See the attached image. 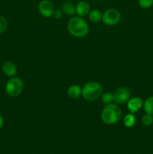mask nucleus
<instances>
[{
    "label": "nucleus",
    "instance_id": "obj_1",
    "mask_svg": "<svg viewBox=\"0 0 153 154\" xmlns=\"http://www.w3.org/2000/svg\"><path fill=\"white\" fill-rule=\"evenodd\" d=\"M68 30L74 37L83 38L88 35L89 26L86 21L81 17H72L68 23Z\"/></svg>",
    "mask_w": 153,
    "mask_h": 154
},
{
    "label": "nucleus",
    "instance_id": "obj_2",
    "mask_svg": "<svg viewBox=\"0 0 153 154\" xmlns=\"http://www.w3.org/2000/svg\"><path fill=\"white\" fill-rule=\"evenodd\" d=\"M122 112L119 107L115 104H109L103 108L100 114L102 121L106 125H113L122 118Z\"/></svg>",
    "mask_w": 153,
    "mask_h": 154
},
{
    "label": "nucleus",
    "instance_id": "obj_3",
    "mask_svg": "<svg viewBox=\"0 0 153 154\" xmlns=\"http://www.w3.org/2000/svg\"><path fill=\"white\" fill-rule=\"evenodd\" d=\"M103 93L102 86L96 81H89L82 88V96L87 101H94L100 97Z\"/></svg>",
    "mask_w": 153,
    "mask_h": 154
},
{
    "label": "nucleus",
    "instance_id": "obj_4",
    "mask_svg": "<svg viewBox=\"0 0 153 154\" xmlns=\"http://www.w3.org/2000/svg\"><path fill=\"white\" fill-rule=\"evenodd\" d=\"M24 88L23 81L19 78L12 77L8 81L5 86L7 94L10 97H16L20 96Z\"/></svg>",
    "mask_w": 153,
    "mask_h": 154
},
{
    "label": "nucleus",
    "instance_id": "obj_5",
    "mask_svg": "<svg viewBox=\"0 0 153 154\" xmlns=\"http://www.w3.org/2000/svg\"><path fill=\"white\" fill-rule=\"evenodd\" d=\"M121 20V14L116 8H109L105 11L102 16V21L106 26H115Z\"/></svg>",
    "mask_w": 153,
    "mask_h": 154
},
{
    "label": "nucleus",
    "instance_id": "obj_6",
    "mask_svg": "<svg viewBox=\"0 0 153 154\" xmlns=\"http://www.w3.org/2000/svg\"><path fill=\"white\" fill-rule=\"evenodd\" d=\"M114 102L118 105L127 103L130 99V91L128 88L124 87H118L113 93Z\"/></svg>",
    "mask_w": 153,
    "mask_h": 154
},
{
    "label": "nucleus",
    "instance_id": "obj_7",
    "mask_svg": "<svg viewBox=\"0 0 153 154\" xmlns=\"http://www.w3.org/2000/svg\"><path fill=\"white\" fill-rule=\"evenodd\" d=\"M38 9L39 14L45 18H50L52 17V14L55 11L54 5L50 0H42L41 2H40L38 6Z\"/></svg>",
    "mask_w": 153,
    "mask_h": 154
},
{
    "label": "nucleus",
    "instance_id": "obj_8",
    "mask_svg": "<svg viewBox=\"0 0 153 154\" xmlns=\"http://www.w3.org/2000/svg\"><path fill=\"white\" fill-rule=\"evenodd\" d=\"M143 105V102L141 98L138 96L130 98L127 102V107L128 109L129 112L131 114H135L137 111H139L141 109V108Z\"/></svg>",
    "mask_w": 153,
    "mask_h": 154
},
{
    "label": "nucleus",
    "instance_id": "obj_9",
    "mask_svg": "<svg viewBox=\"0 0 153 154\" xmlns=\"http://www.w3.org/2000/svg\"><path fill=\"white\" fill-rule=\"evenodd\" d=\"M90 5L87 2L80 1L76 5V14L79 17H83L87 16L90 12Z\"/></svg>",
    "mask_w": 153,
    "mask_h": 154
},
{
    "label": "nucleus",
    "instance_id": "obj_10",
    "mask_svg": "<svg viewBox=\"0 0 153 154\" xmlns=\"http://www.w3.org/2000/svg\"><path fill=\"white\" fill-rule=\"evenodd\" d=\"M2 69L3 73L7 75L8 77H10V78L14 77L17 72V68H16V65L10 61L3 63Z\"/></svg>",
    "mask_w": 153,
    "mask_h": 154
},
{
    "label": "nucleus",
    "instance_id": "obj_11",
    "mask_svg": "<svg viewBox=\"0 0 153 154\" xmlns=\"http://www.w3.org/2000/svg\"><path fill=\"white\" fill-rule=\"evenodd\" d=\"M62 11L68 16H74L76 14V5L68 1L64 2L62 5Z\"/></svg>",
    "mask_w": 153,
    "mask_h": 154
},
{
    "label": "nucleus",
    "instance_id": "obj_12",
    "mask_svg": "<svg viewBox=\"0 0 153 154\" xmlns=\"http://www.w3.org/2000/svg\"><path fill=\"white\" fill-rule=\"evenodd\" d=\"M67 93L69 97L71 99H78L82 96V88L79 85L73 84L68 87Z\"/></svg>",
    "mask_w": 153,
    "mask_h": 154
},
{
    "label": "nucleus",
    "instance_id": "obj_13",
    "mask_svg": "<svg viewBox=\"0 0 153 154\" xmlns=\"http://www.w3.org/2000/svg\"><path fill=\"white\" fill-rule=\"evenodd\" d=\"M88 19L91 22L94 23H98L100 22V20H102V16H103V14L100 12V11H99L98 9H93V10L90 11V12L88 13Z\"/></svg>",
    "mask_w": 153,
    "mask_h": 154
},
{
    "label": "nucleus",
    "instance_id": "obj_14",
    "mask_svg": "<svg viewBox=\"0 0 153 154\" xmlns=\"http://www.w3.org/2000/svg\"><path fill=\"white\" fill-rule=\"evenodd\" d=\"M123 123H124V126L127 128H131L136 123V117L134 115V114L129 113V114H126L125 117L123 119Z\"/></svg>",
    "mask_w": 153,
    "mask_h": 154
},
{
    "label": "nucleus",
    "instance_id": "obj_15",
    "mask_svg": "<svg viewBox=\"0 0 153 154\" xmlns=\"http://www.w3.org/2000/svg\"><path fill=\"white\" fill-rule=\"evenodd\" d=\"M142 107L146 114L153 115V96H150L146 99Z\"/></svg>",
    "mask_w": 153,
    "mask_h": 154
},
{
    "label": "nucleus",
    "instance_id": "obj_16",
    "mask_svg": "<svg viewBox=\"0 0 153 154\" xmlns=\"http://www.w3.org/2000/svg\"><path fill=\"white\" fill-rule=\"evenodd\" d=\"M100 99H101L102 102L106 105L112 103L114 102L113 93H110V92H106L104 93H102V95L100 96Z\"/></svg>",
    "mask_w": 153,
    "mask_h": 154
},
{
    "label": "nucleus",
    "instance_id": "obj_17",
    "mask_svg": "<svg viewBox=\"0 0 153 154\" xmlns=\"http://www.w3.org/2000/svg\"><path fill=\"white\" fill-rule=\"evenodd\" d=\"M141 123L145 126H152L153 123V115L149 114H146L141 118Z\"/></svg>",
    "mask_w": 153,
    "mask_h": 154
},
{
    "label": "nucleus",
    "instance_id": "obj_18",
    "mask_svg": "<svg viewBox=\"0 0 153 154\" xmlns=\"http://www.w3.org/2000/svg\"><path fill=\"white\" fill-rule=\"evenodd\" d=\"M138 4L142 8H149L153 5V0H138Z\"/></svg>",
    "mask_w": 153,
    "mask_h": 154
},
{
    "label": "nucleus",
    "instance_id": "obj_19",
    "mask_svg": "<svg viewBox=\"0 0 153 154\" xmlns=\"http://www.w3.org/2000/svg\"><path fill=\"white\" fill-rule=\"evenodd\" d=\"M8 27V21L4 17L0 16V33L4 32Z\"/></svg>",
    "mask_w": 153,
    "mask_h": 154
},
{
    "label": "nucleus",
    "instance_id": "obj_20",
    "mask_svg": "<svg viewBox=\"0 0 153 154\" xmlns=\"http://www.w3.org/2000/svg\"><path fill=\"white\" fill-rule=\"evenodd\" d=\"M63 12L62 11L59 10H55L53 14H52V17L55 18L56 20H60L62 17Z\"/></svg>",
    "mask_w": 153,
    "mask_h": 154
},
{
    "label": "nucleus",
    "instance_id": "obj_21",
    "mask_svg": "<svg viewBox=\"0 0 153 154\" xmlns=\"http://www.w3.org/2000/svg\"><path fill=\"white\" fill-rule=\"evenodd\" d=\"M3 124H4V120H3L2 116L1 114H0V129L2 127Z\"/></svg>",
    "mask_w": 153,
    "mask_h": 154
},
{
    "label": "nucleus",
    "instance_id": "obj_22",
    "mask_svg": "<svg viewBox=\"0 0 153 154\" xmlns=\"http://www.w3.org/2000/svg\"><path fill=\"white\" fill-rule=\"evenodd\" d=\"M80 1H84V0H80ZM85 1H86V0H85Z\"/></svg>",
    "mask_w": 153,
    "mask_h": 154
}]
</instances>
